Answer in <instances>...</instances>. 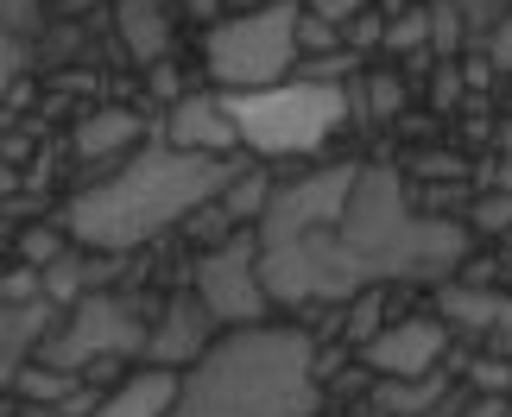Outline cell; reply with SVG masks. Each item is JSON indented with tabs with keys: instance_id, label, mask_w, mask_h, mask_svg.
I'll return each instance as SVG.
<instances>
[{
	"instance_id": "cell-20",
	"label": "cell",
	"mask_w": 512,
	"mask_h": 417,
	"mask_svg": "<svg viewBox=\"0 0 512 417\" xmlns=\"http://www.w3.org/2000/svg\"><path fill=\"white\" fill-rule=\"evenodd\" d=\"M272 190H279V184H272L266 171H241V177H234V184L222 190V209L234 215V222H266Z\"/></svg>"
},
{
	"instance_id": "cell-29",
	"label": "cell",
	"mask_w": 512,
	"mask_h": 417,
	"mask_svg": "<svg viewBox=\"0 0 512 417\" xmlns=\"http://www.w3.org/2000/svg\"><path fill=\"white\" fill-rule=\"evenodd\" d=\"M475 228H512V196H487V203H475Z\"/></svg>"
},
{
	"instance_id": "cell-10",
	"label": "cell",
	"mask_w": 512,
	"mask_h": 417,
	"mask_svg": "<svg viewBox=\"0 0 512 417\" xmlns=\"http://www.w3.org/2000/svg\"><path fill=\"white\" fill-rule=\"evenodd\" d=\"M449 354V323L443 316H405L367 335V367L392 373V380H424L437 373V361Z\"/></svg>"
},
{
	"instance_id": "cell-24",
	"label": "cell",
	"mask_w": 512,
	"mask_h": 417,
	"mask_svg": "<svg viewBox=\"0 0 512 417\" xmlns=\"http://www.w3.org/2000/svg\"><path fill=\"white\" fill-rule=\"evenodd\" d=\"M380 45H392V51H424V45H430V13H399V19L386 26Z\"/></svg>"
},
{
	"instance_id": "cell-34",
	"label": "cell",
	"mask_w": 512,
	"mask_h": 417,
	"mask_svg": "<svg viewBox=\"0 0 512 417\" xmlns=\"http://www.w3.org/2000/svg\"><path fill=\"white\" fill-rule=\"evenodd\" d=\"M13 190H19V171H13V165H0V203H7Z\"/></svg>"
},
{
	"instance_id": "cell-28",
	"label": "cell",
	"mask_w": 512,
	"mask_h": 417,
	"mask_svg": "<svg viewBox=\"0 0 512 417\" xmlns=\"http://www.w3.org/2000/svg\"><path fill=\"white\" fill-rule=\"evenodd\" d=\"M19 70H26V51H19V38H13V32H0V102L13 95Z\"/></svg>"
},
{
	"instance_id": "cell-21",
	"label": "cell",
	"mask_w": 512,
	"mask_h": 417,
	"mask_svg": "<svg viewBox=\"0 0 512 417\" xmlns=\"http://www.w3.org/2000/svg\"><path fill=\"white\" fill-rule=\"evenodd\" d=\"M83 285H89V266L83 260H57V266H45V297L51 304H83Z\"/></svg>"
},
{
	"instance_id": "cell-16",
	"label": "cell",
	"mask_w": 512,
	"mask_h": 417,
	"mask_svg": "<svg viewBox=\"0 0 512 417\" xmlns=\"http://www.w3.org/2000/svg\"><path fill=\"white\" fill-rule=\"evenodd\" d=\"M437 310H443L449 329H500V335H512V297L475 291V285H443Z\"/></svg>"
},
{
	"instance_id": "cell-22",
	"label": "cell",
	"mask_w": 512,
	"mask_h": 417,
	"mask_svg": "<svg viewBox=\"0 0 512 417\" xmlns=\"http://www.w3.org/2000/svg\"><path fill=\"white\" fill-rule=\"evenodd\" d=\"M64 234H70V228H26V234H19V253H26V266H38V272L57 266V260H64Z\"/></svg>"
},
{
	"instance_id": "cell-5",
	"label": "cell",
	"mask_w": 512,
	"mask_h": 417,
	"mask_svg": "<svg viewBox=\"0 0 512 417\" xmlns=\"http://www.w3.org/2000/svg\"><path fill=\"white\" fill-rule=\"evenodd\" d=\"M298 19H304V7H291V0L222 19L209 32V76L222 83V95L279 89L291 76V64H298Z\"/></svg>"
},
{
	"instance_id": "cell-14",
	"label": "cell",
	"mask_w": 512,
	"mask_h": 417,
	"mask_svg": "<svg viewBox=\"0 0 512 417\" xmlns=\"http://www.w3.org/2000/svg\"><path fill=\"white\" fill-rule=\"evenodd\" d=\"M51 335V304H0V386H13L26 373V354L45 348Z\"/></svg>"
},
{
	"instance_id": "cell-11",
	"label": "cell",
	"mask_w": 512,
	"mask_h": 417,
	"mask_svg": "<svg viewBox=\"0 0 512 417\" xmlns=\"http://www.w3.org/2000/svg\"><path fill=\"white\" fill-rule=\"evenodd\" d=\"M165 146L196 152V158H222L241 146V127H234L222 95H177L165 114Z\"/></svg>"
},
{
	"instance_id": "cell-2",
	"label": "cell",
	"mask_w": 512,
	"mask_h": 417,
	"mask_svg": "<svg viewBox=\"0 0 512 417\" xmlns=\"http://www.w3.org/2000/svg\"><path fill=\"white\" fill-rule=\"evenodd\" d=\"M317 354L304 329H234L184 373L171 417H310Z\"/></svg>"
},
{
	"instance_id": "cell-12",
	"label": "cell",
	"mask_w": 512,
	"mask_h": 417,
	"mask_svg": "<svg viewBox=\"0 0 512 417\" xmlns=\"http://www.w3.org/2000/svg\"><path fill=\"white\" fill-rule=\"evenodd\" d=\"M209 323H215V316L196 304V297H177V304L165 310V323L152 329V342H146L152 367H171V373H177V367H196V361L215 348V342H209Z\"/></svg>"
},
{
	"instance_id": "cell-27",
	"label": "cell",
	"mask_w": 512,
	"mask_h": 417,
	"mask_svg": "<svg viewBox=\"0 0 512 417\" xmlns=\"http://www.w3.org/2000/svg\"><path fill=\"white\" fill-rule=\"evenodd\" d=\"M0 32H13V38L38 32V0H0Z\"/></svg>"
},
{
	"instance_id": "cell-32",
	"label": "cell",
	"mask_w": 512,
	"mask_h": 417,
	"mask_svg": "<svg viewBox=\"0 0 512 417\" xmlns=\"http://www.w3.org/2000/svg\"><path fill=\"white\" fill-rule=\"evenodd\" d=\"M506 411H512L506 399H475V405H468L462 417H506Z\"/></svg>"
},
{
	"instance_id": "cell-8",
	"label": "cell",
	"mask_w": 512,
	"mask_h": 417,
	"mask_svg": "<svg viewBox=\"0 0 512 417\" xmlns=\"http://www.w3.org/2000/svg\"><path fill=\"white\" fill-rule=\"evenodd\" d=\"M354 184H361V165H323V171H310V177H285V184L272 190L266 222L253 228V234H260V247H279V241H298V234L342 228Z\"/></svg>"
},
{
	"instance_id": "cell-30",
	"label": "cell",
	"mask_w": 512,
	"mask_h": 417,
	"mask_svg": "<svg viewBox=\"0 0 512 417\" xmlns=\"http://www.w3.org/2000/svg\"><path fill=\"white\" fill-rule=\"evenodd\" d=\"M310 13L336 26V19H361V0H310Z\"/></svg>"
},
{
	"instance_id": "cell-18",
	"label": "cell",
	"mask_w": 512,
	"mask_h": 417,
	"mask_svg": "<svg viewBox=\"0 0 512 417\" xmlns=\"http://www.w3.org/2000/svg\"><path fill=\"white\" fill-rule=\"evenodd\" d=\"M443 399H449L443 373H424V380H380V386H373V405H380L386 417H424V411H437Z\"/></svg>"
},
{
	"instance_id": "cell-19",
	"label": "cell",
	"mask_w": 512,
	"mask_h": 417,
	"mask_svg": "<svg viewBox=\"0 0 512 417\" xmlns=\"http://www.w3.org/2000/svg\"><path fill=\"white\" fill-rule=\"evenodd\" d=\"M13 392H19L26 405H45V411H70V399L83 392V380H76V373H57V367H45V361H38V367H26V373L13 380Z\"/></svg>"
},
{
	"instance_id": "cell-9",
	"label": "cell",
	"mask_w": 512,
	"mask_h": 417,
	"mask_svg": "<svg viewBox=\"0 0 512 417\" xmlns=\"http://www.w3.org/2000/svg\"><path fill=\"white\" fill-rule=\"evenodd\" d=\"M196 304H203L215 323H260L266 316V285H260V234H234L196 266Z\"/></svg>"
},
{
	"instance_id": "cell-3",
	"label": "cell",
	"mask_w": 512,
	"mask_h": 417,
	"mask_svg": "<svg viewBox=\"0 0 512 417\" xmlns=\"http://www.w3.org/2000/svg\"><path fill=\"white\" fill-rule=\"evenodd\" d=\"M342 247L367 266V278H443L468 253V228L411 215L399 171H361L342 215Z\"/></svg>"
},
{
	"instance_id": "cell-4",
	"label": "cell",
	"mask_w": 512,
	"mask_h": 417,
	"mask_svg": "<svg viewBox=\"0 0 512 417\" xmlns=\"http://www.w3.org/2000/svg\"><path fill=\"white\" fill-rule=\"evenodd\" d=\"M241 146L260 158H291V152H317L329 133L348 121V89L336 83H279V89H253V95H222Z\"/></svg>"
},
{
	"instance_id": "cell-13",
	"label": "cell",
	"mask_w": 512,
	"mask_h": 417,
	"mask_svg": "<svg viewBox=\"0 0 512 417\" xmlns=\"http://www.w3.org/2000/svg\"><path fill=\"white\" fill-rule=\"evenodd\" d=\"M177 392H184V373L146 367V373H133V380L114 386L89 417H171V411H177Z\"/></svg>"
},
{
	"instance_id": "cell-1",
	"label": "cell",
	"mask_w": 512,
	"mask_h": 417,
	"mask_svg": "<svg viewBox=\"0 0 512 417\" xmlns=\"http://www.w3.org/2000/svg\"><path fill=\"white\" fill-rule=\"evenodd\" d=\"M234 177H241V165H228V158H196L159 139V146H140L127 165H114V177L76 190L64 209V228L76 247L121 260V253L146 247L152 234H165L171 222H190Z\"/></svg>"
},
{
	"instance_id": "cell-15",
	"label": "cell",
	"mask_w": 512,
	"mask_h": 417,
	"mask_svg": "<svg viewBox=\"0 0 512 417\" xmlns=\"http://www.w3.org/2000/svg\"><path fill=\"white\" fill-rule=\"evenodd\" d=\"M140 133H146V121L133 108H102V114H89V121L76 127V158H89V165L121 158V152L140 146Z\"/></svg>"
},
{
	"instance_id": "cell-26",
	"label": "cell",
	"mask_w": 512,
	"mask_h": 417,
	"mask_svg": "<svg viewBox=\"0 0 512 417\" xmlns=\"http://www.w3.org/2000/svg\"><path fill=\"white\" fill-rule=\"evenodd\" d=\"M468 380H475L481 399H500V392L512 386V367L506 361H475V367H468Z\"/></svg>"
},
{
	"instance_id": "cell-17",
	"label": "cell",
	"mask_w": 512,
	"mask_h": 417,
	"mask_svg": "<svg viewBox=\"0 0 512 417\" xmlns=\"http://www.w3.org/2000/svg\"><path fill=\"white\" fill-rule=\"evenodd\" d=\"M121 38H127V51L140 57V64H152L165 45H171V7L165 0H121Z\"/></svg>"
},
{
	"instance_id": "cell-23",
	"label": "cell",
	"mask_w": 512,
	"mask_h": 417,
	"mask_svg": "<svg viewBox=\"0 0 512 417\" xmlns=\"http://www.w3.org/2000/svg\"><path fill=\"white\" fill-rule=\"evenodd\" d=\"M462 38H468V19H462V7H456V0L430 7V45H437V51H456Z\"/></svg>"
},
{
	"instance_id": "cell-33",
	"label": "cell",
	"mask_w": 512,
	"mask_h": 417,
	"mask_svg": "<svg viewBox=\"0 0 512 417\" xmlns=\"http://www.w3.org/2000/svg\"><path fill=\"white\" fill-rule=\"evenodd\" d=\"M494 64H512V19H500V38H494Z\"/></svg>"
},
{
	"instance_id": "cell-35",
	"label": "cell",
	"mask_w": 512,
	"mask_h": 417,
	"mask_svg": "<svg viewBox=\"0 0 512 417\" xmlns=\"http://www.w3.org/2000/svg\"><path fill=\"white\" fill-rule=\"evenodd\" d=\"M506 417H512V411H506Z\"/></svg>"
},
{
	"instance_id": "cell-6",
	"label": "cell",
	"mask_w": 512,
	"mask_h": 417,
	"mask_svg": "<svg viewBox=\"0 0 512 417\" xmlns=\"http://www.w3.org/2000/svg\"><path fill=\"white\" fill-rule=\"evenodd\" d=\"M260 285L272 304H348L367 291V266L342 247L336 228L260 247Z\"/></svg>"
},
{
	"instance_id": "cell-25",
	"label": "cell",
	"mask_w": 512,
	"mask_h": 417,
	"mask_svg": "<svg viewBox=\"0 0 512 417\" xmlns=\"http://www.w3.org/2000/svg\"><path fill=\"white\" fill-rule=\"evenodd\" d=\"M298 51H310V57H342V32L329 26V19H317V13H304L298 19Z\"/></svg>"
},
{
	"instance_id": "cell-31",
	"label": "cell",
	"mask_w": 512,
	"mask_h": 417,
	"mask_svg": "<svg viewBox=\"0 0 512 417\" xmlns=\"http://www.w3.org/2000/svg\"><path fill=\"white\" fill-rule=\"evenodd\" d=\"M456 7H462V19H468L475 32H487V26H494V7H500V0H456Z\"/></svg>"
},
{
	"instance_id": "cell-7",
	"label": "cell",
	"mask_w": 512,
	"mask_h": 417,
	"mask_svg": "<svg viewBox=\"0 0 512 417\" xmlns=\"http://www.w3.org/2000/svg\"><path fill=\"white\" fill-rule=\"evenodd\" d=\"M152 335L140 329V316L127 304H114V297L89 291L83 304L64 316V329L45 335V348H38V361L57 367V373H83L95 361H114V354H140Z\"/></svg>"
}]
</instances>
